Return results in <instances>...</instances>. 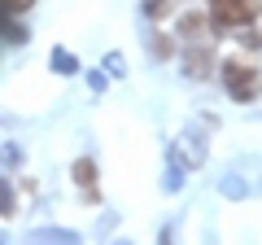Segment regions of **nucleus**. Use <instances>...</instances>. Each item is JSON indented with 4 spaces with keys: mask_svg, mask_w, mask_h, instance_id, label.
<instances>
[{
    "mask_svg": "<svg viewBox=\"0 0 262 245\" xmlns=\"http://www.w3.org/2000/svg\"><path fill=\"white\" fill-rule=\"evenodd\" d=\"M219 79H223L227 96H232V101H241V105L258 101V92H262V70L253 66L249 57H227L223 66H219Z\"/></svg>",
    "mask_w": 262,
    "mask_h": 245,
    "instance_id": "f257e3e1",
    "label": "nucleus"
},
{
    "mask_svg": "<svg viewBox=\"0 0 262 245\" xmlns=\"http://www.w3.org/2000/svg\"><path fill=\"white\" fill-rule=\"evenodd\" d=\"M210 18L223 31H241L258 18V0H210Z\"/></svg>",
    "mask_w": 262,
    "mask_h": 245,
    "instance_id": "f03ea898",
    "label": "nucleus"
},
{
    "mask_svg": "<svg viewBox=\"0 0 262 245\" xmlns=\"http://www.w3.org/2000/svg\"><path fill=\"white\" fill-rule=\"evenodd\" d=\"M210 70H214V53L206 48V39H196L184 53V75L188 79H210Z\"/></svg>",
    "mask_w": 262,
    "mask_h": 245,
    "instance_id": "7ed1b4c3",
    "label": "nucleus"
},
{
    "mask_svg": "<svg viewBox=\"0 0 262 245\" xmlns=\"http://www.w3.org/2000/svg\"><path fill=\"white\" fill-rule=\"evenodd\" d=\"M214 27V18H210V13H184V18L175 22V31L179 35L188 39V44H196V39H206V31Z\"/></svg>",
    "mask_w": 262,
    "mask_h": 245,
    "instance_id": "20e7f679",
    "label": "nucleus"
},
{
    "mask_svg": "<svg viewBox=\"0 0 262 245\" xmlns=\"http://www.w3.org/2000/svg\"><path fill=\"white\" fill-rule=\"evenodd\" d=\"M75 179L83 184L88 201H96V162H92V158H79V162H75Z\"/></svg>",
    "mask_w": 262,
    "mask_h": 245,
    "instance_id": "39448f33",
    "label": "nucleus"
},
{
    "mask_svg": "<svg viewBox=\"0 0 262 245\" xmlns=\"http://www.w3.org/2000/svg\"><path fill=\"white\" fill-rule=\"evenodd\" d=\"M175 5H179V0H149V9H144V13H149V18H166V13H175Z\"/></svg>",
    "mask_w": 262,
    "mask_h": 245,
    "instance_id": "423d86ee",
    "label": "nucleus"
},
{
    "mask_svg": "<svg viewBox=\"0 0 262 245\" xmlns=\"http://www.w3.org/2000/svg\"><path fill=\"white\" fill-rule=\"evenodd\" d=\"M35 9V0H0V13H27Z\"/></svg>",
    "mask_w": 262,
    "mask_h": 245,
    "instance_id": "0eeeda50",
    "label": "nucleus"
},
{
    "mask_svg": "<svg viewBox=\"0 0 262 245\" xmlns=\"http://www.w3.org/2000/svg\"><path fill=\"white\" fill-rule=\"evenodd\" d=\"M13 215V193H9V184H0V219H9Z\"/></svg>",
    "mask_w": 262,
    "mask_h": 245,
    "instance_id": "6e6552de",
    "label": "nucleus"
},
{
    "mask_svg": "<svg viewBox=\"0 0 262 245\" xmlns=\"http://www.w3.org/2000/svg\"><path fill=\"white\" fill-rule=\"evenodd\" d=\"M153 53H158V57H170L175 48H170V39H166V35H153Z\"/></svg>",
    "mask_w": 262,
    "mask_h": 245,
    "instance_id": "1a4fd4ad",
    "label": "nucleus"
},
{
    "mask_svg": "<svg viewBox=\"0 0 262 245\" xmlns=\"http://www.w3.org/2000/svg\"><path fill=\"white\" fill-rule=\"evenodd\" d=\"M75 66H79L75 57H66V53H57V70H75Z\"/></svg>",
    "mask_w": 262,
    "mask_h": 245,
    "instance_id": "9d476101",
    "label": "nucleus"
}]
</instances>
